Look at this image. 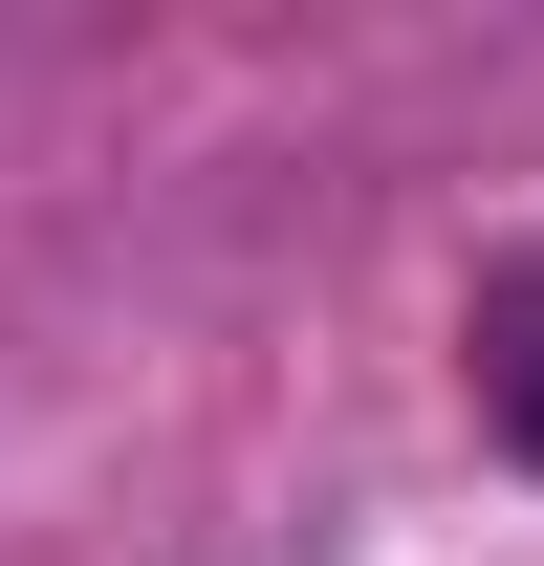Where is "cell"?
Here are the masks:
<instances>
[{"instance_id":"cell-1","label":"cell","mask_w":544,"mask_h":566,"mask_svg":"<svg viewBox=\"0 0 544 566\" xmlns=\"http://www.w3.org/2000/svg\"><path fill=\"white\" fill-rule=\"evenodd\" d=\"M501 436H523V458H544V349H501Z\"/></svg>"}]
</instances>
